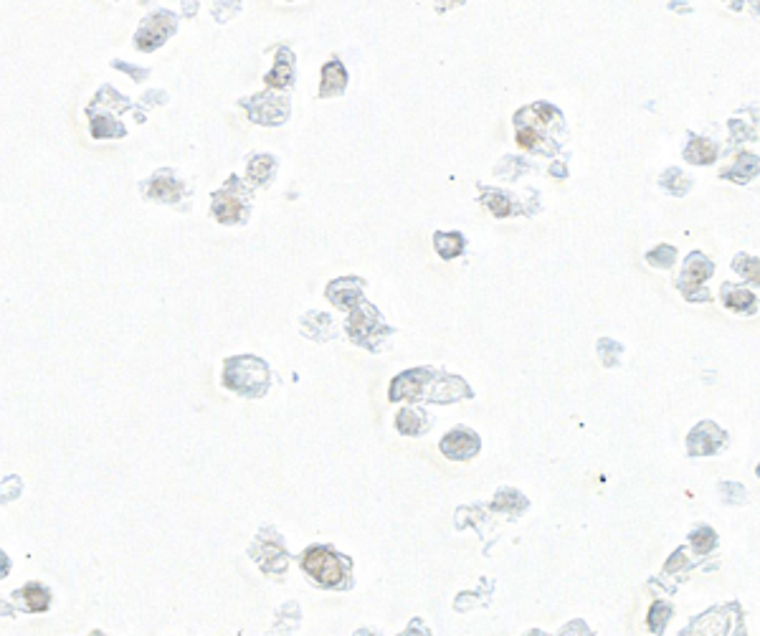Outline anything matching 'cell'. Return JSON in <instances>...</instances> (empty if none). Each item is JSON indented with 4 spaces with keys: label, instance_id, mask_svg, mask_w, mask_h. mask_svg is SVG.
Returning <instances> with one entry per match:
<instances>
[{
    "label": "cell",
    "instance_id": "6da1fadb",
    "mask_svg": "<svg viewBox=\"0 0 760 636\" xmlns=\"http://www.w3.org/2000/svg\"><path fill=\"white\" fill-rule=\"evenodd\" d=\"M223 383L226 388L244 393V396H261L269 385V368L258 357H233L226 363Z\"/></svg>",
    "mask_w": 760,
    "mask_h": 636
},
{
    "label": "cell",
    "instance_id": "7a4b0ae2",
    "mask_svg": "<svg viewBox=\"0 0 760 636\" xmlns=\"http://www.w3.org/2000/svg\"><path fill=\"white\" fill-rule=\"evenodd\" d=\"M302 565L322 585H339L342 578H345L347 560L335 555L333 550H327V547H310L302 558Z\"/></svg>",
    "mask_w": 760,
    "mask_h": 636
},
{
    "label": "cell",
    "instance_id": "3957f363",
    "mask_svg": "<svg viewBox=\"0 0 760 636\" xmlns=\"http://www.w3.org/2000/svg\"><path fill=\"white\" fill-rule=\"evenodd\" d=\"M251 117L258 125H281L289 117V99L287 96H272V94H258L256 99L246 104Z\"/></svg>",
    "mask_w": 760,
    "mask_h": 636
},
{
    "label": "cell",
    "instance_id": "277c9868",
    "mask_svg": "<svg viewBox=\"0 0 760 636\" xmlns=\"http://www.w3.org/2000/svg\"><path fill=\"white\" fill-rule=\"evenodd\" d=\"M175 30V18L170 13H157L155 18H148L142 23V28L137 30V46L142 51H150L165 41Z\"/></svg>",
    "mask_w": 760,
    "mask_h": 636
},
{
    "label": "cell",
    "instance_id": "5b68a950",
    "mask_svg": "<svg viewBox=\"0 0 760 636\" xmlns=\"http://www.w3.org/2000/svg\"><path fill=\"white\" fill-rule=\"evenodd\" d=\"M236 191V180H229V188L221 193H215L213 198V213L221 223H236L244 215V198Z\"/></svg>",
    "mask_w": 760,
    "mask_h": 636
},
{
    "label": "cell",
    "instance_id": "8992f818",
    "mask_svg": "<svg viewBox=\"0 0 760 636\" xmlns=\"http://www.w3.org/2000/svg\"><path fill=\"white\" fill-rule=\"evenodd\" d=\"M441 452L449 459H469L479 452V439L474 436L472 431L459 429L446 434L441 441Z\"/></svg>",
    "mask_w": 760,
    "mask_h": 636
},
{
    "label": "cell",
    "instance_id": "52a82bcc",
    "mask_svg": "<svg viewBox=\"0 0 760 636\" xmlns=\"http://www.w3.org/2000/svg\"><path fill=\"white\" fill-rule=\"evenodd\" d=\"M378 327H380V319H378L375 312L370 310V307H365V304H360V310L355 312L353 317H350V322H347L350 335H353L357 342L368 345V348H375V345H373V335H375Z\"/></svg>",
    "mask_w": 760,
    "mask_h": 636
},
{
    "label": "cell",
    "instance_id": "ba28073f",
    "mask_svg": "<svg viewBox=\"0 0 760 636\" xmlns=\"http://www.w3.org/2000/svg\"><path fill=\"white\" fill-rule=\"evenodd\" d=\"M689 454H712L717 446H723V431L715 423H700L687 439Z\"/></svg>",
    "mask_w": 760,
    "mask_h": 636
},
{
    "label": "cell",
    "instance_id": "9c48e42d",
    "mask_svg": "<svg viewBox=\"0 0 760 636\" xmlns=\"http://www.w3.org/2000/svg\"><path fill=\"white\" fill-rule=\"evenodd\" d=\"M431 373L428 370H408L403 376H398L393 380L391 388V400H400V398H416L421 393V385L426 383Z\"/></svg>",
    "mask_w": 760,
    "mask_h": 636
},
{
    "label": "cell",
    "instance_id": "30bf717a",
    "mask_svg": "<svg viewBox=\"0 0 760 636\" xmlns=\"http://www.w3.org/2000/svg\"><path fill=\"white\" fill-rule=\"evenodd\" d=\"M712 274V267H709V261L707 259H702V256H689V261H687V269H684V279H682V289H684V294L689 297L692 294V287H697L700 281H705Z\"/></svg>",
    "mask_w": 760,
    "mask_h": 636
},
{
    "label": "cell",
    "instance_id": "8fae6325",
    "mask_svg": "<svg viewBox=\"0 0 760 636\" xmlns=\"http://www.w3.org/2000/svg\"><path fill=\"white\" fill-rule=\"evenodd\" d=\"M345 82H347V74H345V69H342V64H339V61H330V64L322 69V91H319V94L322 96L339 94V91L345 89Z\"/></svg>",
    "mask_w": 760,
    "mask_h": 636
},
{
    "label": "cell",
    "instance_id": "7c38bea8",
    "mask_svg": "<svg viewBox=\"0 0 760 636\" xmlns=\"http://www.w3.org/2000/svg\"><path fill=\"white\" fill-rule=\"evenodd\" d=\"M357 294H360V281H353V279L333 281V287L327 289V297H330L335 304H339V307H355Z\"/></svg>",
    "mask_w": 760,
    "mask_h": 636
},
{
    "label": "cell",
    "instance_id": "4fadbf2b",
    "mask_svg": "<svg viewBox=\"0 0 760 636\" xmlns=\"http://www.w3.org/2000/svg\"><path fill=\"white\" fill-rule=\"evenodd\" d=\"M148 195L155 200H163V203H175L180 198V183H175L173 178H155L150 183Z\"/></svg>",
    "mask_w": 760,
    "mask_h": 636
},
{
    "label": "cell",
    "instance_id": "5bb4252c",
    "mask_svg": "<svg viewBox=\"0 0 760 636\" xmlns=\"http://www.w3.org/2000/svg\"><path fill=\"white\" fill-rule=\"evenodd\" d=\"M292 56H289L287 48H281L279 51V61H276V67H274V71L269 76H266V84L269 87H287L289 82H292V74H294V69H292Z\"/></svg>",
    "mask_w": 760,
    "mask_h": 636
},
{
    "label": "cell",
    "instance_id": "9a60e30c",
    "mask_svg": "<svg viewBox=\"0 0 760 636\" xmlns=\"http://www.w3.org/2000/svg\"><path fill=\"white\" fill-rule=\"evenodd\" d=\"M396 426H398L400 434H421L426 429V416L416 408H403L396 418Z\"/></svg>",
    "mask_w": 760,
    "mask_h": 636
},
{
    "label": "cell",
    "instance_id": "2e32d148",
    "mask_svg": "<svg viewBox=\"0 0 760 636\" xmlns=\"http://www.w3.org/2000/svg\"><path fill=\"white\" fill-rule=\"evenodd\" d=\"M755 173H758V160H755L753 155H740L738 160H735V168L725 170V178L738 180V183H748Z\"/></svg>",
    "mask_w": 760,
    "mask_h": 636
},
{
    "label": "cell",
    "instance_id": "e0dca14e",
    "mask_svg": "<svg viewBox=\"0 0 760 636\" xmlns=\"http://www.w3.org/2000/svg\"><path fill=\"white\" fill-rule=\"evenodd\" d=\"M715 145L707 140H694L689 142V148H687L684 157L689 160V163H702V165H709L712 160H715Z\"/></svg>",
    "mask_w": 760,
    "mask_h": 636
},
{
    "label": "cell",
    "instance_id": "ac0fdd59",
    "mask_svg": "<svg viewBox=\"0 0 760 636\" xmlns=\"http://www.w3.org/2000/svg\"><path fill=\"white\" fill-rule=\"evenodd\" d=\"M434 244L443 259H454V256L461 254V249H464V238L459 236V233H436Z\"/></svg>",
    "mask_w": 760,
    "mask_h": 636
},
{
    "label": "cell",
    "instance_id": "d6986e66",
    "mask_svg": "<svg viewBox=\"0 0 760 636\" xmlns=\"http://www.w3.org/2000/svg\"><path fill=\"white\" fill-rule=\"evenodd\" d=\"M23 601H26V606L30 608V611H46L48 608V601H51V596H48V591H46L44 585H26L21 591Z\"/></svg>",
    "mask_w": 760,
    "mask_h": 636
},
{
    "label": "cell",
    "instance_id": "ffe728a7",
    "mask_svg": "<svg viewBox=\"0 0 760 636\" xmlns=\"http://www.w3.org/2000/svg\"><path fill=\"white\" fill-rule=\"evenodd\" d=\"M274 173V160L269 155H258L249 163V180L256 185H264L266 180L272 178Z\"/></svg>",
    "mask_w": 760,
    "mask_h": 636
},
{
    "label": "cell",
    "instance_id": "44dd1931",
    "mask_svg": "<svg viewBox=\"0 0 760 636\" xmlns=\"http://www.w3.org/2000/svg\"><path fill=\"white\" fill-rule=\"evenodd\" d=\"M725 304L735 312H748V310H753L755 297L750 294V292H745V289H727V292H725Z\"/></svg>",
    "mask_w": 760,
    "mask_h": 636
},
{
    "label": "cell",
    "instance_id": "7402d4cb",
    "mask_svg": "<svg viewBox=\"0 0 760 636\" xmlns=\"http://www.w3.org/2000/svg\"><path fill=\"white\" fill-rule=\"evenodd\" d=\"M689 540H692V545H694V550H697V553H709V550L715 547L717 538H715V533H712L709 527H700V530H694Z\"/></svg>",
    "mask_w": 760,
    "mask_h": 636
},
{
    "label": "cell",
    "instance_id": "603a6c76",
    "mask_svg": "<svg viewBox=\"0 0 760 636\" xmlns=\"http://www.w3.org/2000/svg\"><path fill=\"white\" fill-rule=\"evenodd\" d=\"M669 616H672V608L666 606V603H654L649 611V626L651 631H662L666 626V621H669Z\"/></svg>",
    "mask_w": 760,
    "mask_h": 636
},
{
    "label": "cell",
    "instance_id": "cb8c5ba5",
    "mask_svg": "<svg viewBox=\"0 0 760 636\" xmlns=\"http://www.w3.org/2000/svg\"><path fill=\"white\" fill-rule=\"evenodd\" d=\"M735 269L743 272L750 281L760 284V261L758 259H748V256H738L735 259Z\"/></svg>",
    "mask_w": 760,
    "mask_h": 636
},
{
    "label": "cell",
    "instance_id": "d4e9b609",
    "mask_svg": "<svg viewBox=\"0 0 760 636\" xmlns=\"http://www.w3.org/2000/svg\"><path fill=\"white\" fill-rule=\"evenodd\" d=\"M649 261L654 267H672L674 264V249L672 246H659L657 251L649 254Z\"/></svg>",
    "mask_w": 760,
    "mask_h": 636
},
{
    "label": "cell",
    "instance_id": "484cf974",
    "mask_svg": "<svg viewBox=\"0 0 760 636\" xmlns=\"http://www.w3.org/2000/svg\"><path fill=\"white\" fill-rule=\"evenodd\" d=\"M517 142L522 145V148H535L540 142V134L532 130V127H520L517 130Z\"/></svg>",
    "mask_w": 760,
    "mask_h": 636
},
{
    "label": "cell",
    "instance_id": "4316f807",
    "mask_svg": "<svg viewBox=\"0 0 760 636\" xmlns=\"http://www.w3.org/2000/svg\"><path fill=\"white\" fill-rule=\"evenodd\" d=\"M484 200H487L489 211H492V213H495V215H507V213H509L507 200H504L502 195H487V198H484Z\"/></svg>",
    "mask_w": 760,
    "mask_h": 636
},
{
    "label": "cell",
    "instance_id": "83f0119b",
    "mask_svg": "<svg viewBox=\"0 0 760 636\" xmlns=\"http://www.w3.org/2000/svg\"><path fill=\"white\" fill-rule=\"evenodd\" d=\"M446 3H461V0H446Z\"/></svg>",
    "mask_w": 760,
    "mask_h": 636
},
{
    "label": "cell",
    "instance_id": "f1b7e54d",
    "mask_svg": "<svg viewBox=\"0 0 760 636\" xmlns=\"http://www.w3.org/2000/svg\"><path fill=\"white\" fill-rule=\"evenodd\" d=\"M758 477H760V466H758Z\"/></svg>",
    "mask_w": 760,
    "mask_h": 636
}]
</instances>
